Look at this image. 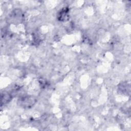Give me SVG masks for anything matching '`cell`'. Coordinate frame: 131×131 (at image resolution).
I'll use <instances>...</instances> for the list:
<instances>
[{
    "label": "cell",
    "instance_id": "4",
    "mask_svg": "<svg viewBox=\"0 0 131 131\" xmlns=\"http://www.w3.org/2000/svg\"><path fill=\"white\" fill-rule=\"evenodd\" d=\"M12 98V96L8 93L4 92L1 95V104H6L8 103Z\"/></svg>",
    "mask_w": 131,
    "mask_h": 131
},
{
    "label": "cell",
    "instance_id": "1",
    "mask_svg": "<svg viewBox=\"0 0 131 131\" xmlns=\"http://www.w3.org/2000/svg\"><path fill=\"white\" fill-rule=\"evenodd\" d=\"M36 99L32 96H25L20 97L17 103L20 107L24 108H29L32 107L36 102Z\"/></svg>",
    "mask_w": 131,
    "mask_h": 131
},
{
    "label": "cell",
    "instance_id": "3",
    "mask_svg": "<svg viewBox=\"0 0 131 131\" xmlns=\"http://www.w3.org/2000/svg\"><path fill=\"white\" fill-rule=\"evenodd\" d=\"M69 8L67 7L62 9L57 14V19L59 21H67L69 18Z\"/></svg>",
    "mask_w": 131,
    "mask_h": 131
},
{
    "label": "cell",
    "instance_id": "5",
    "mask_svg": "<svg viewBox=\"0 0 131 131\" xmlns=\"http://www.w3.org/2000/svg\"><path fill=\"white\" fill-rule=\"evenodd\" d=\"M129 86L127 85V83H121V84L119 85V86H118V90L119 91H122V93H127V90L129 91V89H127V86Z\"/></svg>",
    "mask_w": 131,
    "mask_h": 131
},
{
    "label": "cell",
    "instance_id": "2",
    "mask_svg": "<svg viewBox=\"0 0 131 131\" xmlns=\"http://www.w3.org/2000/svg\"><path fill=\"white\" fill-rule=\"evenodd\" d=\"M23 15L21 10L16 9L13 11L9 15V21L14 24L20 23L23 20Z\"/></svg>",
    "mask_w": 131,
    "mask_h": 131
}]
</instances>
